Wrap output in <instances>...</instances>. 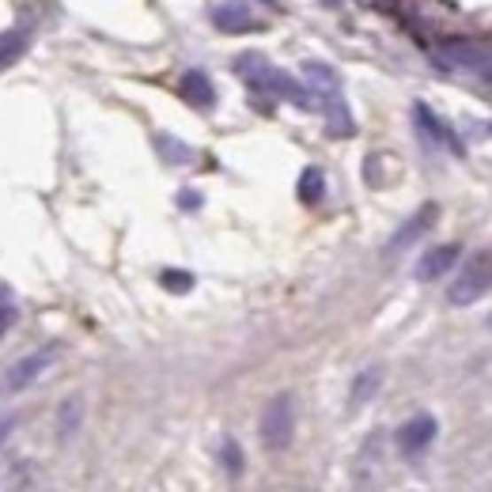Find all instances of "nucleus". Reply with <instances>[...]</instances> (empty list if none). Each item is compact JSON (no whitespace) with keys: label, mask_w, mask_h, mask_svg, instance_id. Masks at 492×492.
<instances>
[{"label":"nucleus","mask_w":492,"mask_h":492,"mask_svg":"<svg viewBox=\"0 0 492 492\" xmlns=\"http://www.w3.org/2000/svg\"><path fill=\"white\" fill-rule=\"evenodd\" d=\"M258 435L265 443V451H288L292 447V435H295V402L288 390L273 394L262 410V425H258Z\"/></svg>","instance_id":"obj_1"},{"label":"nucleus","mask_w":492,"mask_h":492,"mask_svg":"<svg viewBox=\"0 0 492 492\" xmlns=\"http://www.w3.org/2000/svg\"><path fill=\"white\" fill-rule=\"evenodd\" d=\"M488 285H492V254H477V258H470L466 265H462V273L451 280L447 300H451L455 307H470L488 292Z\"/></svg>","instance_id":"obj_2"},{"label":"nucleus","mask_w":492,"mask_h":492,"mask_svg":"<svg viewBox=\"0 0 492 492\" xmlns=\"http://www.w3.org/2000/svg\"><path fill=\"white\" fill-rule=\"evenodd\" d=\"M53 356H58V345H46V348H35V353H27L23 360H16V368L8 371V379H4V390L8 394H20V390H27L35 383V379L42 375L53 363Z\"/></svg>","instance_id":"obj_3"},{"label":"nucleus","mask_w":492,"mask_h":492,"mask_svg":"<svg viewBox=\"0 0 492 492\" xmlns=\"http://www.w3.org/2000/svg\"><path fill=\"white\" fill-rule=\"evenodd\" d=\"M435 435H440V425H435V417H432V413H417V417H410V420H405V425L398 428V451L413 458V455H420V451H428Z\"/></svg>","instance_id":"obj_4"},{"label":"nucleus","mask_w":492,"mask_h":492,"mask_svg":"<svg viewBox=\"0 0 492 492\" xmlns=\"http://www.w3.org/2000/svg\"><path fill=\"white\" fill-rule=\"evenodd\" d=\"M213 23H216V31H223V35H254V31H262V20H254V12L235 4V0L213 8Z\"/></svg>","instance_id":"obj_5"},{"label":"nucleus","mask_w":492,"mask_h":492,"mask_svg":"<svg viewBox=\"0 0 492 492\" xmlns=\"http://www.w3.org/2000/svg\"><path fill=\"white\" fill-rule=\"evenodd\" d=\"M435 216H440V205H432V201H428L425 208H420V213H413L398 231H394V238L387 243V254H398V250H405L410 243H417V238L435 223Z\"/></svg>","instance_id":"obj_6"},{"label":"nucleus","mask_w":492,"mask_h":492,"mask_svg":"<svg viewBox=\"0 0 492 492\" xmlns=\"http://www.w3.org/2000/svg\"><path fill=\"white\" fill-rule=\"evenodd\" d=\"M443 61L481 73V68H492V50L477 46V42H447V46H443Z\"/></svg>","instance_id":"obj_7"},{"label":"nucleus","mask_w":492,"mask_h":492,"mask_svg":"<svg viewBox=\"0 0 492 492\" xmlns=\"http://www.w3.org/2000/svg\"><path fill=\"white\" fill-rule=\"evenodd\" d=\"M462 254V246L458 243H443V246H432L425 258L417 262V280H440L443 273H451L455 269V262Z\"/></svg>","instance_id":"obj_8"},{"label":"nucleus","mask_w":492,"mask_h":492,"mask_svg":"<svg viewBox=\"0 0 492 492\" xmlns=\"http://www.w3.org/2000/svg\"><path fill=\"white\" fill-rule=\"evenodd\" d=\"M178 91H182V98H186L190 106H201V110H208V106L216 103L213 80H208L205 73H197V68H190V73L178 80Z\"/></svg>","instance_id":"obj_9"},{"label":"nucleus","mask_w":492,"mask_h":492,"mask_svg":"<svg viewBox=\"0 0 492 492\" xmlns=\"http://www.w3.org/2000/svg\"><path fill=\"white\" fill-rule=\"evenodd\" d=\"M413 121H417V129H425V137L432 140V144H447L451 152H462V144L455 140V133L447 129V125H443L440 118H435L425 103H417V106H413Z\"/></svg>","instance_id":"obj_10"},{"label":"nucleus","mask_w":492,"mask_h":492,"mask_svg":"<svg viewBox=\"0 0 492 492\" xmlns=\"http://www.w3.org/2000/svg\"><path fill=\"white\" fill-rule=\"evenodd\" d=\"M303 76H307V83H311V91L322 98V95H337V88H341V80H337V73L330 65H322V61H307L303 65Z\"/></svg>","instance_id":"obj_11"},{"label":"nucleus","mask_w":492,"mask_h":492,"mask_svg":"<svg viewBox=\"0 0 492 492\" xmlns=\"http://www.w3.org/2000/svg\"><path fill=\"white\" fill-rule=\"evenodd\" d=\"M80 420H83V398H65L61 402V410H58V440L68 443L73 435L80 432Z\"/></svg>","instance_id":"obj_12"},{"label":"nucleus","mask_w":492,"mask_h":492,"mask_svg":"<svg viewBox=\"0 0 492 492\" xmlns=\"http://www.w3.org/2000/svg\"><path fill=\"white\" fill-rule=\"evenodd\" d=\"M379 383H383V368H363V371L356 375L353 390H348V405H353V410H360V405H368V402L375 398Z\"/></svg>","instance_id":"obj_13"},{"label":"nucleus","mask_w":492,"mask_h":492,"mask_svg":"<svg viewBox=\"0 0 492 492\" xmlns=\"http://www.w3.org/2000/svg\"><path fill=\"white\" fill-rule=\"evenodd\" d=\"M303 205H318L322 197H326V175H322V167H307L300 175V186H295Z\"/></svg>","instance_id":"obj_14"},{"label":"nucleus","mask_w":492,"mask_h":492,"mask_svg":"<svg viewBox=\"0 0 492 492\" xmlns=\"http://www.w3.org/2000/svg\"><path fill=\"white\" fill-rule=\"evenodd\" d=\"M23 53H27V31H4L0 35V73H4L8 65H16Z\"/></svg>","instance_id":"obj_15"},{"label":"nucleus","mask_w":492,"mask_h":492,"mask_svg":"<svg viewBox=\"0 0 492 492\" xmlns=\"http://www.w3.org/2000/svg\"><path fill=\"white\" fill-rule=\"evenodd\" d=\"M156 148H160V156H163L167 163H190V160H193V148H186L182 140L167 137V133L156 137Z\"/></svg>","instance_id":"obj_16"},{"label":"nucleus","mask_w":492,"mask_h":492,"mask_svg":"<svg viewBox=\"0 0 492 492\" xmlns=\"http://www.w3.org/2000/svg\"><path fill=\"white\" fill-rule=\"evenodd\" d=\"M220 458H223V470H228L231 477H238L243 473V466H246V458H243V447H238L231 435L223 440V447H220Z\"/></svg>","instance_id":"obj_17"},{"label":"nucleus","mask_w":492,"mask_h":492,"mask_svg":"<svg viewBox=\"0 0 492 492\" xmlns=\"http://www.w3.org/2000/svg\"><path fill=\"white\" fill-rule=\"evenodd\" d=\"M160 280H163V288H171V292H190L193 288V277L182 273V269H167Z\"/></svg>","instance_id":"obj_18"},{"label":"nucleus","mask_w":492,"mask_h":492,"mask_svg":"<svg viewBox=\"0 0 492 492\" xmlns=\"http://www.w3.org/2000/svg\"><path fill=\"white\" fill-rule=\"evenodd\" d=\"M178 205H182V208H201V193L182 190V193H178Z\"/></svg>","instance_id":"obj_19"},{"label":"nucleus","mask_w":492,"mask_h":492,"mask_svg":"<svg viewBox=\"0 0 492 492\" xmlns=\"http://www.w3.org/2000/svg\"><path fill=\"white\" fill-rule=\"evenodd\" d=\"M12 432H16V417H4V420H0V443H4Z\"/></svg>","instance_id":"obj_20"},{"label":"nucleus","mask_w":492,"mask_h":492,"mask_svg":"<svg viewBox=\"0 0 492 492\" xmlns=\"http://www.w3.org/2000/svg\"><path fill=\"white\" fill-rule=\"evenodd\" d=\"M12 322H16V311H12V307H0V333H4Z\"/></svg>","instance_id":"obj_21"},{"label":"nucleus","mask_w":492,"mask_h":492,"mask_svg":"<svg viewBox=\"0 0 492 492\" xmlns=\"http://www.w3.org/2000/svg\"><path fill=\"white\" fill-rule=\"evenodd\" d=\"M322 4H337V0H322Z\"/></svg>","instance_id":"obj_22"}]
</instances>
